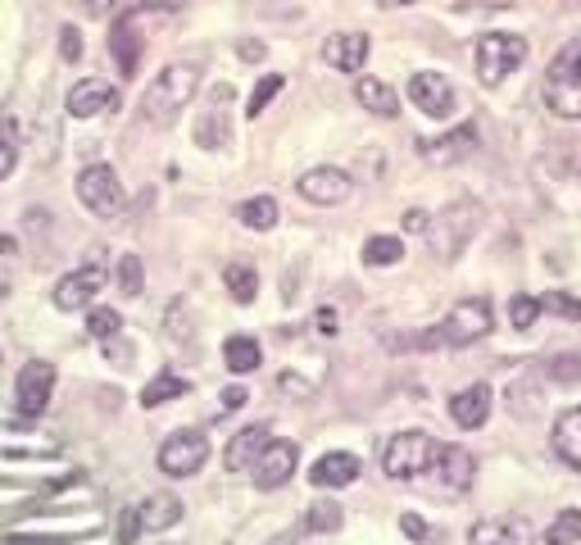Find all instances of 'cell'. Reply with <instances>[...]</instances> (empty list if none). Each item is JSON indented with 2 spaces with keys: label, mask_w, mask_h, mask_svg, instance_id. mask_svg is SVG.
<instances>
[{
  "label": "cell",
  "mask_w": 581,
  "mask_h": 545,
  "mask_svg": "<svg viewBox=\"0 0 581 545\" xmlns=\"http://www.w3.org/2000/svg\"><path fill=\"white\" fill-rule=\"evenodd\" d=\"M545 105L559 118H581V37H572L545 69Z\"/></svg>",
  "instance_id": "obj_4"
},
{
  "label": "cell",
  "mask_w": 581,
  "mask_h": 545,
  "mask_svg": "<svg viewBox=\"0 0 581 545\" xmlns=\"http://www.w3.org/2000/svg\"><path fill=\"white\" fill-rule=\"evenodd\" d=\"M19 164V124L14 118H0V182H5Z\"/></svg>",
  "instance_id": "obj_33"
},
{
  "label": "cell",
  "mask_w": 581,
  "mask_h": 545,
  "mask_svg": "<svg viewBox=\"0 0 581 545\" xmlns=\"http://www.w3.org/2000/svg\"><path fill=\"white\" fill-rule=\"evenodd\" d=\"M118 287H124V295H141L146 272H141V259H137V255H124V259H118Z\"/></svg>",
  "instance_id": "obj_36"
},
{
  "label": "cell",
  "mask_w": 581,
  "mask_h": 545,
  "mask_svg": "<svg viewBox=\"0 0 581 545\" xmlns=\"http://www.w3.org/2000/svg\"><path fill=\"white\" fill-rule=\"evenodd\" d=\"M318 332H323V337H336V310H318Z\"/></svg>",
  "instance_id": "obj_45"
},
{
  "label": "cell",
  "mask_w": 581,
  "mask_h": 545,
  "mask_svg": "<svg viewBox=\"0 0 581 545\" xmlns=\"http://www.w3.org/2000/svg\"><path fill=\"white\" fill-rule=\"evenodd\" d=\"M486 332H491V305H486L481 295H473V300H458V305L432 332H422L414 346H422V350H464V346L481 341Z\"/></svg>",
  "instance_id": "obj_3"
},
{
  "label": "cell",
  "mask_w": 581,
  "mask_h": 545,
  "mask_svg": "<svg viewBox=\"0 0 581 545\" xmlns=\"http://www.w3.org/2000/svg\"><path fill=\"white\" fill-rule=\"evenodd\" d=\"M196 86H200V69H196V65H169L155 82L146 86V96H141V118H146L150 128H173L177 114L191 105Z\"/></svg>",
  "instance_id": "obj_1"
},
{
  "label": "cell",
  "mask_w": 581,
  "mask_h": 545,
  "mask_svg": "<svg viewBox=\"0 0 581 545\" xmlns=\"http://www.w3.org/2000/svg\"><path fill=\"white\" fill-rule=\"evenodd\" d=\"M437 454H441V445L427 437V432H395V437L382 445V468H386V477H395V482H414V477H422V473H432Z\"/></svg>",
  "instance_id": "obj_5"
},
{
  "label": "cell",
  "mask_w": 581,
  "mask_h": 545,
  "mask_svg": "<svg viewBox=\"0 0 581 545\" xmlns=\"http://www.w3.org/2000/svg\"><path fill=\"white\" fill-rule=\"evenodd\" d=\"M50 391H55V363H46V359L23 363V369H19V382H14L19 414L42 418V414H46V405H50Z\"/></svg>",
  "instance_id": "obj_10"
},
{
  "label": "cell",
  "mask_w": 581,
  "mask_h": 545,
  "mask_svg": "<svg viewBox=\"0 0 581 545\" xmlns=\"http://www.w3.org/2000/svg\"><path fill=\"white\" fill-rule=\"evenodd\" d=\"M295 464H300V450L291 441H268L264 454L255 460V468H251V477H255L259 491H278V487H287V482H291Z\"/></svg>",
  "instance_id": "obj_11"
},
{
  "label": "cell",
  "mask_w": 581,
  "mask_h": 545,
  "mask_svg": "<svg viewBox=\"0 0 581 545\" xmlns=\"http://www.w3.org/2000/svg\"><path fill=\"white\" fill-rule=\"evenodd\" d=\"M282 86H287V78H282V73H264V78H259V86L251 91V105H246V114H251V118H259V114L268 109V101L278 96Z\"/></svg>",
  "instance_id": "obj_34"
},
{
  "label": "cell",
  "mask_w": 581,
  "mask_h": 545,
  "mask_svg": "<svg viewBox=\"0 0 581 545\" xmlns=\"http://www.w3.org/2000/svg\"><path fill=\"white\" fill-rule=\"evenodd\" d=\"M468 545H532V527L518 519V513H500V519L473 523Z\"/></svg>",
  "instance_id": "obj_16"
},
{
  "label": "cell",
  "mask_w": 581,
  "mask_h": 545,
  "mask_svg": "<svg viewBox=\"0 0 581 545\" xmlns=\"http://www.w3.org/2000/svg\"><path fill=\"white\" fill-rule=\"evenodd\" d=\"M268 441H272V437H268V428H246V432H236V437H232V445H228V454H223L228 473H251Z\"/></svg>",
  "instance_id": "obj_22"
},
{
  "label": "cell",
  "mask_w": 581,
  "mask_h": 545,
  "mask_svg": "<svg viewBox=\"0 0 581 545\" xmlns=\"http://www.w3.org/2000/svg\"><path fill=\"white\" fill-rule=\"evenodd\" d=\"M432 468L441 473V487H445V491H468V487H473V473H477L473 454H468L464 445H441V454H437Z\"/></svg>",
  "instance_id": "obj_20"
},
{
  "label": "cell",
  "mask_w": 581,
  "mask_h": 545,
  "mask_svg": "<svg viewBox=\"0 0 581 545\" xmlns=\"http://www.w3.org/2000/svg\"><path fill=\"white\" fill-rule=\"evenodd\" d=\"M409 101L427 114V118H450L454 114V86L441 73H414L409 78Z\"/></svg>",
  "instance_id": "obj_12"
},
{
  "label": "cell",
  "mask_w": 581,
  "mask_h": 545,
  "mask_svg": "<svg viewBox=\"0 0 581 545\" xmlns=\"http://www.w3.org/2000/svg\"><path fill=\"white\" fill-rule=\"evenodd\" d=\"M118 105V91L105 82V78H82L73 91H69V114L73 118H96L105 109Z\"/></svg>",
  "instance_id": "obj_17"
},
{
  "label": "cell",
  "mask_w": 581,
  "mask_h": 545,
  "mask_svg": "<svg viewBox=\"0 0 581 545\" xmlns=\"http://www.w3.org/2000/svg\"><path fill=\"white\" fill-rule=\"evenodd\" d=\"M450 418H454L464 432L481 428V422L491 418V386H486V382H473L468 391H458V396L450 401Z\"/></svg>",
  "instance_id": "obj_18"
},
{
  "label": "cell",
  "mask_w": 581,
  "mask_h": 545,
  "mask_svg": "<svg viewBox=\"0 0 581 545\" xmlns=\"http://www.w3.org/2000/svg\"><path fill=\"white\" fill-rule=\"evenodd\" d=\"M400 259H405L400 236H369V241H363V264H369V268H391Z\"/></svg>",
  "instance_id": "obj_29"
},
{
  "label": "cell",
  "mask_w": 581,
  "mask_h": 545,
  "mask_svg": "<svg viewBox=\"0 0 581 545\" xmlns=\"http://www.w3.org/2000/svg\"><path fill=\"white\" fill-rule=\"evenodd\" d=\"M59 55H65L69 65H73V59H82V37L73 33V27H65V33H59Z\"/></svg>",
  "instance_id": "obj_40"
},
{
  "label": "cell",
  "mask_w": 581,
  "mask_h": 545,
  "mask_svg": "<svg viewBox=\"0 0 581 545\" xmlns=\"http://www.w3.org/2000/svg\"><path fill=\"white\" fill-rule=\"evenodd\" d=\"M355 477H359V460H355V454H346V450H332V454H323V460L310 468V482H314V487H323V491L350 487Z\"/></svg>",
  "instance_id": "obj_21"
},
{
  "label": "cell",
  "mask_w": 581,
  "mask_h": 545,
  "mask_svg": "<svg viewBox=\"0 0 581 545\" xmlns=\"http://www.w3.org/2000/svg\"><path fill=\"white\" fill-rule=\"evenodd\" d=\"M341 519H346L341 505H336V500H318V505H310V513H304V527H310V532H336V527H341Z\"/></svg>",
  "instance_id": "obj_32"
},
{
  "label": "cell",
  "mask_w": 581,
  "mask_h": 545,
  "mask_svg": "<svg viewBox=\"0 0 581 545\" xmlns=\"http://www.w3.org/2000/svg\"><path fill=\"white\" fill-rule=\"evenodd\" d=\"M473 150H477V128H473V124L454 128V132H445V137H437V141H418V155H422L427 164H437V169L468 160Z\"/></svg>",
  "instance_id": "obj_14"
},
{
  "label": "cell",
  "mask_w": 581,
  "mask_h": 545,
  "mask_svg": "<svg viewBox=\"0 0 581 545\" xmlns=\"http://www.w3.org/2000/svg\"><path fill=\"white\" fill-rule=\"evenodd\" d=\"M137 509H141V527L146 532H169L182 519V500L177 496H164V491L160 496H146Z\"/></svg>",
  "instance_id": "obj_24"
},
{
  "label": "cell",
  "mask_w": 581,
  "mask_h": 545,
  "mask_svg": "<svg viewBox=\"0 0 581 545\" xmlns=\"http://www.w3.org/2000/svg\"><path fill=\"white\" fill-rule=\"evenodd\" d=\"M241 223L255 228V232H268L272 223H278V200H272V196H255V200H246V205H241Z\"/></svg>",
  "instance_id": "obj_30"
},
{
  "label": "cell",
  "mask_w": 581,
  "mask_h": 545,
  "mask_svg": "<svg viewBox=\"0 0 581 545\" xmlns=\"http://www.w3.org/2000/svg\"><path fill=\"white\" fill-rule=\"evenodd\" d=\"M295 192L310 205H341L350 196V177L341 169H310L295 182Z\"/></svg>",
  "instance_id": "obj_15"
},
{
  "label": "cell",
  "mask_w": 581,
  "mask_h": 545,
  "mask_svg": "<svg viewBox=\"0 0 581 545\" xmlns=\"http://www.w3.org/2000/svg\"><path fill=\"white\" fill-rule=\"evenodd\" d=\"M228 141H232V86L219 82V86L209 91V101H205L200 118H196V146L223 150Z\"/></svg>",
  "instance_id": "obj_9"
},
{
  "label": "cell",
  "mask_w": 581,
  "mask_h": 545,
  "mask_svg": "<svg viewBox=\"0 0 581 545\" xmlns=\"http://www.w3.org/2000/svg\"><path fill=\"white\" fill-rule=\"evenodd\" d=\"M400 527H405V536H414V541H432V527H427V523L418 519V513H405Z\"/></svg>",
  "instance_id": "obj_42"
},
{
  "label": "cell",
  "mask_w": 581,
  "mask_h": 545,
  "mask_svg": "<svg viewBox=\"0 0 581 545\" xmlns=\"http://www.w3.org/2000/svg\"><path fill=\"white\" fill-rule=\"evenodd\" d=\"M327 65L336 69V73H359L363 65H369V37L363 33H336V37H327Z\"/></svg>",
  "instance_id": "obj_19"
},
{
  "label": "cell",
  "mask_w": 581,
  "mask_h": 545,
  "mask_svg": "<svg viewBox=\"0 0 581 545\" xmlns=\"http://www.w3.org/2000/svg\"><path fill=\"white\" fill-rule=\"evenodd\" d=\"M541 318V300L536 295H513L509 300V323L513 327H532Z\"/></svg>",
  "instance_id": "obj_37"
},
{
  "label": "cell",
  "mask_w": 581,
  "mask_h": 545,
  "mask_svg": "<svg viewBox=\"0 0 581 545\" xmlns=\"http://www.w3.org/2000/svg\"><path fill=\"white\" fill-rule=\"evenodd\" d=\"M241 55H246V59H264V46L259 42H241Z\"/></svg>",
  "instance_id": "obj_47"
},
{
  "label": "cell",
  "mask_w": 581,
  "mask_h": 545,
  "mask_svg": "<svg viewBox=\"0 0 581 545\" xmlns=\"http://www.w3.org/2000/svg\"><path fill=\"white\" fill-rule=\"evenodd\" d=\"M105 287V264H86L78 272H69V278L55 282V305L59 310H82L96 300V291Z\"/></svg>",
  "instance_id": "obj_13"
},
{
  "label": "cell",
  "mask_w": 581,
  "mask_h": 545,
  "mask_svg": "<svg viewBox=\"0 0 581 545\" xmlns=\"http://www.w3.org/2000/svg\"><path fill=\"white\" fill-rule=\"evenodd\" d=\"M427 228H432V219H427L422 209H409V214H405V232H427Z\"/></svg>",
  "instance_id": "obj_44"
},
{
  "label": "cell",
  "mask_w": 581,
  "mask_h": 545,
  "mask_svg": "<svg viewBox=\"0 0 581 545\" xmlns=\"http://www.w3.org/2000/svg\"><path fill=\"white\" fill-rule=\"evenodd\" d=\"M223 282H228V291H232L236 305H251V300L259 295V272H255L251 264H228V268H223Z\"/></svg>",
  "instance_id": "obj_28"
},
{
  "label": "cell",
  "mask_w": 581,
  "mask_h": 545,
  "mask_svg": "<svg viewBox=\"0 0 581 545\" xmlns=\"http://www.w3.org/2000/svg\"><path fill=\"white\" fill-rule=\"evenodd\" d=\"M160 19H173V5H169V0L132 5L128 14L114 19V27H109V55H114V65H118V73H124V78H137L141 50H146V33H150V23H160Z\"/></svg>",
  "instance_id": "obj_2"
},
{
  "label": "cell",
  "mask_w": 581,
  "mask_h": 545,
  "mask_svg": "<svg viewBox=\"0 0 581 545\" xmlns=\"http://www.w3.org/2000/svg\"><path fill=\"white\" fill-rule=\"evenodd\" d=\"M187 391H191V382L187 378H177V373H155V378H150L146 382V391H141V405L146 409H160V405H169V401H177V396H187Z\"/></svg>",
  "instance_id": "obj_26"
},
{
  "label": "cell",
  "mask_w": 581,
  "mask_h": 545,
  "mask_svg": "<svg viewBox=\"0 0 581 545\" xmlns=\"http://www.w3.org/2000/svg\"><path fill=\"white\" fill-rule=\"evenodd\" d=\"M246 401H251V396H246V386H228V391H223V409H228V414L241 409Z\"/></svg>",
  "instance_id": "obj_43"
},
{
  "label": "cell",
  "mask_w": 581,
  "mask_h": 545,
  "mask_svg": "<svg viewBox=\"0 0 581 545\" xmlns=\"http://www.w3.org/2000/svg\"><path fill=\"white\" fill-rule=\"evenodd\" d=\"M541 310L559 314V318H577V323H581V300H572V295H563V291H545Z\"/></svg>",
  "instance_id": "obj_38"
},
{
  "label": "cell",
  "mask_w": 581,
  "mask_h": 545,
  "mask_svg": "<svg viewBox=\"0 0 581 545\" xmlns=\"http://www.w3.org/2000/svg\"><path fill=\"white\" fill-rule=\"evenodd\" d=\"M523 59H527V42L518 33H486L477 42V78L486 86H496L523 65Z\"/></svg>",
  "instance_id": "obj_7"
},
{
  "label": "cell",
  "mask_w": 581,
  "mask_h": 545,
  "mask_svg": "<svg viewBox=\"0 0 581 545\" xmlns=\"http://www.w3.org/2000/svg\"><path fill=\"white\" fill-rule=\"evenodd\" d=\"M78 200L96 219H118L128 209V192H124V182H118V173L109 164H86L78 173Z\"/></svg>",
  "instance_id": "obj_6"
},
{
  "label": "cell",
  "mask_w": 581,
  "mask_h": 545,
  "mask_svg": "<svg viewBox=\"0 0 581 545\" xmlns=\"http://www.w3.org/2000/svg\"><path fill=\"white\" fill-rule=\"evenodd\" d=\"M555 450H559V460H563L568 468L581 473V405L568 409V414L555 422Z\"/></svg>",
  "instance_id": "obj_23"
},
{
  "label": "cell",
  "mask_w": 581,
  "mask_h": 545,
  "mask_svg": "<svg viewBox=\"0 0 581 545\" xmlns=\"http://www.w3.org/2000/svg\"><path fill=\"white\" fill-rule=\"evenodd\" d=\"M205 460H209V437L196 428H182L160 445V468L169 477H196L205 468Z\"/></svg>",
  "instance_id": "obj_8"
},
{
  "label": "cell",
  "mask_w": 581,
  "mask_h": 545,
  "mask_svg": "<svg viewBox=\"0 0 581 545\" xmlns=\"http://www.w3.org/2000/svg\"><path fill=\"white\" fill-rule=\"evenodd\" d=\"M555 378H559V382H577V378H581V355H572V359H568V355L555 359Z\"/></svg>",
  "instance_id": "obj_41"
},
{
  "label": "cell",
  "mask_w": 581,
  "mask_h": 545,
  "mask_svg": "<svg viewBox=\"0 0 581 545\" xmlns=\"http://www.w3.org/2000/svg\"><path fill=\"white\" fill-rule=\"evenodd\" d=\"M355 96H359V105L363 109H373V114H382V118H395L400 114V96L386 86V82H377V78H359L355 82Z\"/></svg>",
  "instance_id": "obj_25"
},
{
  "label": "cell",
  "mask_w": 581,
  "mask_h": 545,
  "mask_svg": "<svg viewBox=\"0 0 581 545\" xmlns=\"http://www.w3.org/2000/svg\"><path fill=\"white\" fill-rule=\"evenodd\" d=\"M141 532H146V527H141V509L128 505V509H124V523H118V545H137Z\"/></svg>",
  "instance_id": "obj_39"
},
{
  "label": "cell",
  "mask_w": 581,
  "mask_h": 545,
  "mask_svg": "<svg viewBox=\"0 0 581 545\" xmlns=\"http://www.w3.org/2000/svg\"><path fill=\"white\" fill-rule=\"evenodd\" d=\"M78 5H82L86 14H105V10H109V0H78Z\"/></svg>",
  "instance_id": "obj_46"
},
{
  "label": "cell",
  "mask_w": 581,
  "mask_h": 545,
  "mask_svg": "<svg viewBox=\"0 0 581 545\" xmlns=\"http://www.w3.org/2000/svg\"><path fill=\"white\" fill-rule=\"evenodd\" d=\"M259 359H264V350H259L255 337H228V341H223V363H228L236 378H241V373H255Z\"/></svg>",
  "instance_id": "obj_27"
},
{
  "label": "cell",
  "mask_w": 581,
  "mask_h": 545,
  "mask_svg": "<svg viewBox=\"0 0 581 545\" xmlns=\"http://www.w3.org/2000/svg\"><path fill=\"white\" fill-rule=\"evenodd\" d=\"M391 5H414V0H391Z\"/></svg>",
  "instance_id": "obj_48"
},
{
  "label": "cell",
  "mask_w": 581,
  "mask_h": 545,
  "mask_svg": "<svg viewBox=\"0 0 581 545\" xmlns=\"http://www.w3.org/2000/svg\"><path fill=\"white\" fill-rule=\"evenodd\" d=\"M118 327H124L118 310H91V318H86V332H91L96 341H114V337H118Z\"/></svg>",
  "instance_id": "obj_35"
},
{
  "label": "cell",
  "mask_w": 581,
  "mask_h": 545,
  "mask_svg": "<svg viewBox=\"0 0 581 545\" xmlns=\"http://www.w3.org/2000/svg\"><path fill=\"white\" fill-rule=\"evenodd\" d=\"M581 541V509H563L555 523L545 527V545H577Z\"/></svg>",
  "instance_id": "obj_31"
}]
</instances>
